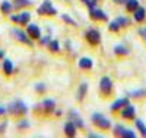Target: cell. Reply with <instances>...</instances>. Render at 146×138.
Returning <instances> with one entry per match:
<instances>
[{"mask_svg": "<svg viewBox=\"0 0 146 138\" xmlns=\"http://www.w3.org/2000/svg\"><path fill=\"white\" fill-rule=\"evenodd\" d=\"M36 12H38V15H41V16H53V15H57V10H56V7L53 6V3L50 2V0L42 2L41 6L36 9Z\"/></svg>", "mask_w": 146, "mask_h": 138, "instance_id": "1", "label": "cell"}, {"mask_svg": "<svg viewBox=\"0 0 146 138\" xmlns=\"http://www.w3.org/2000/svg\"><path fill=\"white\" fill-rule=\"evenodd\" d=\"M10 114H13V115H23V114H27L28 112V106L22 102V100H15V102H12L9 105V109H7Z\"/></svg>", "mask_w": 146, "mask_h": 138, "instance_id": "2", "label": "cell"}, {"mask_svg": "<svg viewBox=\"0 0 146 138\" xmlns=\"http://www.w3.org/2000/svg\"><path fill=\"white\" fill-rule=\"evenodd\" d=\"M92 122L96 125L98 128L101 129H108L110 127H111V122H110V119H107L104 115L101 114H94L92 115Z\"/></svg>", "mask_w": 146, "mask_h": 138, "instance_id": "3", "label": "cell"}, {"mask_svg": "<svg viewBox=\"0 0 146 138\" xmlns=\"http://www.w3.org/2000/svg\"><path fill=\"white\" fill-rule=\"evenodd\" d=\"M12 32V35L15 36V38L18 39V41H21L22 44H27V45H32V41H31V38H29V35L27 34V32H23V31H21V29H12L10 31Z\"/></svg>", "mask_w": 146, "mask_h": 138, "instance_id": "4", "label": "cell"}, {"mask_svg": "<svg viewBox=\"0 0 146 138\" xmlns=\"http://www.w3.org/2000/svg\"><path fill=\"white\" fill-rule=\"evenodd\" d=\"M10 20L21 23V25H27L31 20V13L29 12H21L19 15H10Z\"/></svg>", "mask_w": 146, "mask_h": 138, "instance_id": "5", "label": "cell"}, {"mask_svg": "<svg viewBox=\"0 0 146 138\" xmlns=\"http://www.w3.org/2000/svg\"><path fill=\"white\" fill-rule=\"evenodd\" d=\"M27 34L29 35L31 39H40L41 38V29L38 28V25L35 23H29L27 26Z\"/></svg>", "mask_w": 146, "mask_h": 138, "instance_id": "6", "label": "cell"}, {"mask_svg": "<svg viewBox=\"0 0 146 138\" xmlns=\"http://www.w3.org/2000/svg\"><path fill=\"white\" fill-rule=\"evenodd\" d=\"M127 23H130L129 19L120 16V18H117L115 20H113L111 23H110V31H111V32H117L121 26H124V25H127Z\"/></svg>", "mask_w": 146, "mask_h": 138, "instance_id": "7", "label": "cell"}, {"mask_svg": "<svg viewBox=\"0 0 146 138\" xmlns=\"http://www.w3.org/2000/svg\"><path fill=\"white\" fill-rule=\"evenodd\" d=\"M114 134H115V135H120V137H126V138H135V137H136V134L133 132L131 129H127V128H124V127H121V125H115Z\"/></svg>", "mask_w": 146, "mask_h": 138, "instance_id": "8", "label": "cell"}, {"mask_svg": "<svg viewBox=\"0 0 146 138\" xmlns=\"http://www.w3.org/2000/svg\"><path fill=\"white\" fill-rule=\"evenodd\" d=\"M86 39L92 45H96V44H100V41H101V35H100V32L96 29H89L86 32Z\"/></svg>", "mask_w": 146, "mask_h": 138, "instance_id": "9", "label": "cell"}, {"mask_svg": "<svg viewBox=\"0 0 146 138\" xmlns=\"http://www.w3.org/2000/svg\"><path fill=\"white\" fill-rule=\"evenodd\" d=\"M89 15H91L92 19H96V20H107V19H108V16L104 13V12H102L101 9H98V7H95V6L91 7Z\"/></svg>", "mask_w": 146, "mask_h": 138, "instance_id": "10", "label": "cell"}, {"mask_svg": "<svg viewBox=\"0 0 146 138\" xmlns=\"http://www.w3.org/2000/svg\"><path fill=\"white\" fill-rule=\"evenodd\" d=\"M111 87H113V81H111V79L107 77V76L101 79V81H100V89H101V92H102L104 95L110 93Z\"/></svg>", "mask_w": 146, "mask_h": 138, "instance_id": "11", "label": "cell"}, {"mask_svg": "<svg viewBox=\"0 0 146 138\" xmlns=\"http://www.w3.org/2000/svg\"><path fill=\"white\" fill-rule=\"evenodd\" d=\"M135 115H136V109H135V106H133V105H126L124 109L121 110V116L126 118V119L135 118Z\"/></svg>", "mask_w": 146, "mask_h": 138, "instance_id": "12", "label": "cell"}, {"mask_svg": "<svg viewBox=\"0 0 146 138\" xmlns=\"http://www.w3.org/2000/svg\"><path fill=\"white\" fill-rule=\"evenodd\" d=\"M126 105H129V99L127 97H121V99H117L115 102L111 105V110H118L120 108H124Z\"/></svg>", "mask_w": 146, "mask_h": 138, "instance_id": "13", "label": "cell"}, {"mask_svg": "<svg viewBox=\"0 0 146 138\" xmlns=\"http://www.w3.org/2000/svg\"><path fill=\"white\" fill-rule=\"evenodd\" d=\"M64 132H66L67 137H75V135H76V125L73 124L72 121L67 122V124L64 125Z\"/></svg>", "mask_w": 146, "mask_h": 138, "instance_id": "14", "label": "cell"}, {"mask_svg": "<svg viewBox=\"0 0 146 138\" xmlns=\"http://www.w3.org/2000/svg\"><path fill=\"white\" fill-rule=\"evenodd\" d=\"M3 73L6 76H10V74L13 73V64H12V61L7 60V58L3 61Z\"/></svg>", "mask_w": 146, "mask_h": 138, "instance_id": "15", "label": "cell"}, {"mask_svg": "<svg viewBox=\"0 0 146 138\" xmlns=\"http://www.w3.org/2000/svg\"><path fill=\"white\" fill-rule=\"evenodd\" d=\"M79 67H80V68H86V70L92 68V60L88 58V57L80 58V60H79Z\"/></svg>", "mask_w": 146, "mask_h": 138, "instance_id": "16", "label": "cell"}, {"mask_svg": "<svg viewBox=\"0 0 146 138\" xmlns=\"http://www.w3.org/2000/svg\"><path fill=\"white\" fill-rule=\"evenodd\" d=\"M70 116H72V122L75 124L76 127H79V128H83V122H82V119L78 116V112L72 110V112H70Z\"/></svg>", "mask_w": 146, "mask_h": 138, "instance_id": "17", "label": "cell"}, {"mask_svg": "<svg viewBox=\"0 0 146 138\" xmlns=\"http://www.w3.org/2000/svg\"><path fill=\"white\" fill-rule=\"evenodd\" d=\"M42 106H44V109L47 112H51L56 108V102H54L53 99H47V100H44V102H42Z\"/></svg>", "mask_w": 146, "mask_h": 138, "instance_id": "18", "label": "cell"}, {"mask_svg": "<svg viewBox=\"0 0 146 138\" xmlns=\"http://www.w3.org/2000/svg\"><path fill=\"white\" fill-rule=\"evenodd\" d=\"M12 9H13V5H12L10 2H3L2 6H0V10H2L5 15H9L12 12Z\"/></svg>", "mask_w": 146, "mask_h": 138, "instance_id": "19", "label": "cell"}, {"mask_svg": "<svg viewBox=\"0 0 146 138\" xmlns=\"http://www.w3.org/2000/svg\"><path fill=\"white\" fill-rule=\"evenodd\" d=\"M86 92H88V84L86 83H82L80 87H79V92H78V100H82L83 96L86 95Z\"/></svg>", "mask_w": 146, "mask_h": 138, "instance_id": "20", "label": "cell"}, {"mask_svg": "<svg viewBox=\"0 0 146 138\" xmlns=\"http://www.w3.org/2000/svg\"><path fill=\"white\" fill-rule=\"evenodd\" d=\"M135 19H136L137 22H142V20L145 19V9H143V7H137V9L135 10Z\"/></svg>", "mask_w": 146, "mask_h": 138, "instance_id": "21", "label": "cell"}, {"mask_svg": "<svg viewBox=\"0 0 146 138\" xmlns=\"http://www.w3.org/2000/svg\"><path fill=\"white\" fill-rule=\"evenodd\" d=\"M127 10L129 12H135L137 7H139V2L137 0H127Z\"/></svg>", "mask_w": 146, "mask_h": 138, "instance_id": "22", "label": "cell"}, {"mask_svg": "<svg viewBox=\"0 0 146 138\" xmlns=\"http://www.w3.org/2000/svg\"><path fill=\"white\" fill-rule=\"evenodd\" d=\"M31 0H13V6L15 7H23V6H29Z\"/></svg>", "mask_w": 146, "mask_h": 138, "instance_id": "23", "label": "cell"}, {"mask_svg": "<svg viewBox=\"0 0 146 138\" xmlns=\"http://www.w3.org/2000/svg\"><path fill=\"white\" fill-rule=\"evenodd\" d=\"M136 127L139 128V131H140V134H142V135H146V125H145L140 119H137V121H136Z\"/></svg>", "mask_w": 146, "mask_h": 138, "instance_id": "24", "label": "cell"}, {"mask_svg": "<svg viewBox=\"0 0 146 138\" xmlns=\"http://www.w3.org/2000/svg\"><path fill=\"white\" fill-rule=\"evenodd\" d=\"M114 53L115 54H121V55H126V54H129V51L124 48V47H121V45H117L115 48H114Z\"/></svg>", "mask_w": 146, "mask_h": 138, "instance_id": "25", "label": "cell"}, {"mask_svg": "<svg viewBox=\"0 0 146 138\" xmlns=\"http://www.w3.org/2000/svg\"><path fill=\"white\" fill-rule=\"evenodd\" d=\"M48 48H50L53 53H57L58 49H60V47H58V42H57V41H50V42H48Z\"/></svg>", "mask_w": 146, "mask_h": 138, "instance_id": "26", "label": "cell"}, {"mask_svg": "<svg viewBox=\"0 0 146 138\" xmlns=\"http://www.w3.org/2000/svg\"><path fill=\"white\" fill-rule=\"evenodd\" d=\"M62 19L66 22V23H69V25H73V26H75V25H76V22L75 20H73L72 18H69L67 15H62Z\"/></svg>", "mask_w": 146, "mask_h": 138, "instance_id": "27", "label": "cell"}, {"mask_svg": "<svg viewBox=\"0 0 146 138\" xmlns=\"http://www.w3.org/2000/svg\"><path fill=\"white\" fill-rule=\"evenodd\" d=\"M82 2L86 3L89 7H94V6H95V0H82Z\"/></svg>", "mask_w": 146, "mask_h": 138, "instance_id": "28", "label": "cell"}, {"mask_svg": "<svg viewBox=\"0 0 146 138\" xmlns=\"http://www.w3.org/2000/svg\"><path fill=\"white\" fill-rule=\"evenodd\" d=\"M35 90H36V92H44V90H45V86L38 84V86H35Z\"/></svg>", "mask_w": 146, "mask_h": 138, "instance_id": "29", "label": "cell"}, {"mask_svg": "<svg viewBox=\"0 0 146 138\" xmlns=\"http://www.w3.org/2000/svg\"><path fill=\"white\" fill-rule=\"evenodd\" d=\"M28 125H29V124H28V121H22V122L19 124V128H27Z\"/></svg>", "mask_w": 146, "mask_h": 138, "instance_id": "30", "label": "cell"}, {"mask_svg": "<svg viewBox=\"0 0 146 138\" xmlns=\"http://www.w3.org/2000/svg\"><path fill=\"white\" fill-rule=\"evenodd\" d=\"M48 42H50V36H44V38L41 39V44H47L48 45Z\"/></svg>", "mask_w": 146, "mask_h": 138, "instance_id": "31", "label": "cell"}, {"mask_svg": "<svg viewBox=\"0 0 146 138\" xmlns=\"http://www.w3.org/2000/svg\"><path fill=\"white\" fill-rule=\"evenodd\" d=\"M6 112H7V109H6V108H3V106H0V115H5Z\"/></svg>", "mask_w": 146, "mask_h": 138, "instance_id": "32", "label": "cell"}, {"mask_svg": "<svg viewBox=\"0 0 146 138\" xmlns=\"http://www.w3.org/2000/svg\"><path fill=\"white\" fill-rule=\"evenodd\" d=\"M113 2H115V3H126L127 0H113Z\"/></svg>", "mask_w": 146, "mask_h": 138, "instance_id": "33", "label": "cell"}, {"mask_svg": "<svg viewBox=\"0 0 146 138\" xmlns=\"http://www.w3.org/2000/svg\"><path fill=\"white\" fill-rule=\"evenodd\" d=\"M5 57V51H3V49H0V60H2Z\"/></svg>", "mask_w": 146, "mask_h": 138, "instance_id": "34", "label": "cell"}, {"mask_svg": "<svg viewBox=\"0 0 146 138\" xmlns=\"http://www.w3.org/2000/svg\"><path fill=\"white\" fill-rule=\"evenodd\" d=\"M140 32H142V34H143V35H145V36H146V29H142V31H140Z\"/></svg>", "mask_w": 146, "mask_h": 138, "instance_id": "35", "label": "cell"}]
</instances>
